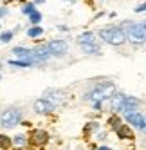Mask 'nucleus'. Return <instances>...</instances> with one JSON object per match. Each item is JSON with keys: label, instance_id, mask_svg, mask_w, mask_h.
Returning <instances> with one entry per match:
<instances>
[{"label": "nucleus", "instance_id": "f257e3e1", "mask_svg": "<svg viewBox=\"0 0 146 150\" xmlns=\"http://www.w3.org/2000/svg\"><path fill=\"white\" fill-rule=\"evenodd\" d=\"M99 38H103L110 45H121L126 42V31L119 25H114V27H103L99 31Z\"/></svg>", "mask_w": 146, "mask_h": 150}, {"label": "nucleus", "instance_id": "f03ea898", "mask_svg": "<svg viewBox=\"0 0 146 150\" xmlns=\"http://www.w3.org/2000/svg\"><path fill=\"white\" fill-rule=\"evenodd\" d=\"M126 40H130L133 45L146 44V22H130V25H126Z\"/></svg>", "mask_w": 146, "mask_h": 150}, {"label": "nucleus", "instance_id": "7ed1b4c3", "mask_svg": "<svg viewBox=\"0 0 146 150\" xmlns=\"http://www.w3.org/2000/svg\"><path fill=\"white\" fill-rule=\"evenodd\" d=\"M22 121V110L16 109V107H9L0 114V127L4 128H13Z\"/></svg>", "mask_w": 146, "mask_h": 150}, {"label": "nucleus", "instance_id": "20e7f679", "mask_svg": "<svg viewBox=\"0 0 146 150\" xmlns=\"http://www.w3.org/2000/svg\"><path fill=\"white\" fill-rule=\"evenodd\" d=\"M47 49H49V52H51V56L61 58V56H65V54H67L69 44H67L65 40H51L49 44H47Z\"/></svg>", "mask_w": 146, "mask_h": 150}, {"label": "nucleus", "instance_id": "39448f33", "mask_svg": "<svg viewBox=\"0 0 146 150\" xmlns=\"http://www.w3.org/2000/svg\"><path fill=\"white\" fill-rule=\"evenodd\" d=\"M94 91H96L103 98V101H105V100H110L112 96L116 94V85H114L112 81H99L96 87H94Z\"/></svg>", "mask_w": 146, "mask_h": 150}, {"label": "nucleus", "instance_id": "423d86ee", "mask_svg": "<svg viewBox=\"0 0 146 150\" xmlns=\"http://www.w3.org/2000/svg\"><path fill=\"white\" fill-rule=\"evenodd\" d=\"M139 105H141V101L135 98V96H126V98H124V103H123V107H121V110H119V112H123L124 116L133 114V112H139Z\"/></svg>", "mask_w": 146, "mask_h": 150}, {"label": "nucleus", "instance_id": "0eeeda50", "mask_svg": "<svg viewBox=\"0 0 146 150\" xmlns=\"http://www.w3.org/2000/svg\"><path fill=\"white\" fill-rule=\"evenodd\" d=\"M49 141V134L41 128H36V130L31 132V137H29V143L34 145V146H44L45 143Z\"/></svg>", "mask_w": 146, "mask_h": 150}, {"label": "nucleus", "instance_id": "6e6552de", "mask_svg": "<svg viewBox=\"0 0 146 150\" xmlns=\"http://www.w3.org/2000/svg\"><path fill=\"white\" fill-rule=\"evenodd\" d=\"M33 109H34V112H36V114H51V112H54L56 107H54L53 103H51L49 100L40 98V100H36V101H34Z\"/></svg>", "mask_w": 146, "mask_h": 150}, {"label": "nucleus", "instance_id": "1a4fd4ad", "mask_svg": "<svg viewBox=\"0 0 146 150\" xmlns=\"http://www.w3.org/2000/svg\"><path fill=\"white\" fill-rule=\"evenodd\" d=\"M45 96H47L45 100H49L54 107H56L58 103H63L65 98H67V94H65L63 91H58V89H47V91H45Z\"/></svg>", "mask_w": 146, "mask_h": 150}, {"label": "nucleus", "instance_id": "9d476101", "mask_svg": "<svg viewBox=\"0 0 146 150\" xmlns=\"http://www.w3.org/2000/svg\"><path fill=\"white\" fill-rule=\"evenodd\" d=\"M126 117V121L133 127H137L139 130L144 132V128H146V117L141 114V112H133V114H128V116H124Z\"/></svg>", "mask_w": 146, "mask_h": 150}, {"label": "nucleus", "instance_id": "9b49d317", "mask_svg": "<svg viewBox=\"0 0 146 150\" xmlns=\"http://www.w3.org/2000/svg\"><path fill=\"white\" fill-rule=\"evenodd\" d=\"M124 98H126V96H124L123 92H116V94H114L112 98L108 100V101H110V109H112L114 112H119L121 107H123V103H124Z\"/></svg>", "mask_w": 146, "mask_h": 150}, {"label": "nucleus", "instance_id": "f8f14e48", "mask_svg": "<svg viewBox=\"0 0 146 150\" xmlns=\"http://www.w3.org/2000/svg\"><path fill=\"white\" fill-rule=\"evenodd\" d=\"M116 134H117L119 139H133V137H135L133 132H132V128H130L128 125H121L117 130H116Z\"/></svg>", "mask_w": 146, "mask_h": 150}, {"label": "nucleus", "instance_id": "ddd939ff", "mask_svg": "<svg viewBox=\"0 0 146 150\" xmlns=\"http://www.w3.org/2000/svg\"><path fill=\"white\" fill-rule=\"evenodd\" d=\"M78 44L85 45V44H96V35L94 33H83L78 36Z\"/></svg>", "mask_w": 146, "mask_h": 150}, {"label": "nucleus", "instance_id": "4468645a", "mask_svg": "<svg viewBox=\"0 0 146 150\" xmlns=\"http://www.w3.org/2000/svg\"><path fill=\"white\" fill-rule=\"evenodd\" d=\"M13 54L18 56V58H22V60H29L31 49H27V47H15V49H13Z\"/></svg>", "mask_w": 146, "mask_h": 150}, {"label": "nucleus", "instance_id": "2eb2a0df", "mask_svg": "<svg viewBox=\"0 0 146 150\" xmlns=\"http://www.w3.org/2000/svg\"><path fill=\"white\" fill-rule=\"evenodd\" d=\"M81 51L87 52V54H99V52H101L96 44H85V45H81Z\"/></svg>", "mask_w": 146, "mask_h": 150}, {"label": "nucleus", "instance_id": "dca6fc26", "mask_svg": "<svg viewBox=\"0 0 146 150\" xmlns=\"http://www.w3.org/2000/svg\"><path fill=\"white\" fill-rule=\"evenodd\" d=\"M41 35H44V29H41L40 25H34V27L27 29V36L29 38H36V36H41Z\"/></svg>", "mask_w": 146, "mask_h": 150}, {"label": "nucleus", "instance_id": "f3484780", "mask_svg": "<svg viewBox=\"0 0 146 150\" xmlns=\"http://www.w3.org/2000/svg\"><path fill=\"white\" fill-rule=\"evenodd\" d=\"M11 141H13V145H15V146H18V148H20V146H25V145H27V137H25V136H22V134H18V136H15V137L11 139Z\"/></svg>", "mask_w": 146, "mask_h": 150}, {"label": "nucleus", "instance_id": "a211bd4d", "mask_svg": "<svg viewBox=\"0 0 146 150\" xmlns=\"http://www.w3.org/2000/svg\"><path fill=\"white\" fill-rule=\"evenodd\" d=\"M108 125H110V128L117 130V128L123 125V123H121V117H119V116H110V117H108Z\"/></svg>", "mask_w": 146, "mask_h": 150}, {"label": "nucleus", "instance_id": "6ab92c4d", "mask_svg": "<svg viewBox=\"0 0 146 150\" xmlns=\"http://www.w3.org/2000/svg\"><path fill=\"white\" fill-rule=\"evenodd\" d=\"M9 65H15V67H31V65H33V62H31V60H11V62H9Z\"/></svg>", "mask_w": 146, "mask_h": 150}, {"label": "nucleus", "instance_id": "aec40b11", "mask_svg": "<svg viewBox=\"0 0 146 150\" xmlns=\"http://www.w3.org/2000/svg\"><path fill=\"white\" fill-rule=\"evenodd\" d=\"M11 145H13L11 139H9L7 136H4V134H0V148H2V150H7Z\"/></svg>", "mask_w": 146, "mask_h": 150}, {"label": "nucleus", "instance_id": "412c9836", "mask_svg": "<svg viewBox=\"0 0 146 150\" xmlns=\"http://www.w3.org/2000/svg\"><path fill=\"white\" fill-rule=\"evenodd\" d=\"M13 31H4L2 35H0V42H2V44H9V42L13 40Z\"/></svg>", "mask_w": 146, "mask_h": 150}, {"label": "nucleus", "instance_id": "4be33fe9", "mask_svg": "<svg viewBox=\"0 0 146 150\" xmlns=\"http://www.w3.org/2000/svg\"><path fill=\"white\" fill-rule=\"evenodd\" d=\"M29 20H31V24H34V25L40 24V22H41V13H40V11L31 13V15H29Z\"/></svg>", "mask_w": 146, "mask_h": 150}, {"label": "nucleus", "instance_id": "5701e85b", "mask_svg": "<svg viewBox=\"0 0 146 150\" xmlns=\"http://www.w3.org/2000/svg\"><path fill=\"white\" fill-rule=\"evenodd\" d=\"M98 128H99V123H98V121H96V123H94V121H92V123H87V127H85V134L88 136L90 132H98Z\"/></svg>", "mask_w": 146, "mask_h": 150}, {"label": "nucleus", "instance_id": "b1692460", "mask_svg": "<svg viewBox=\"0 0 146 150\" xmlns=\"http://www.w3.org/2000/svg\"><path fill=\"white\" fill-rule=\"evenodd\" d=\"M36 9H34V4H25L24 7H22V13L24 15H31V13H34Z\"/></svg>", "mask_w": 146, "mask_h": 150}, {"label": "nucleus", "instance_id": "393cba45", "mask_svg": "<svg viewBox=\"0 0 146 150\" xmlns=\"http://www.w3.org/2000/svg\"><path fill=\"white\" fill-rule=\"evenodd\" d=\"M133 11H135V13H144V11H146V2L141 4V6H137V7L133 9Z\"/></svg>", "mask_w": 146, "mask_h": 150}, {"label": "nucleus", "instance_id": "a878e982", "mask_svg": "<svg viewBox=\"0 0 146 150\" xmlns=\"http://www.w3.org/2000/svg\"><path fill=\"white\" fill-rule=\"evenodd\" d=\"M7 13H9V11H7L6 7H0V18H4V16H6Z\"/></svg>", "mask_w": 146, "mask_h": 150}, {"label": "nucleus", "instance_id": "bb28decb", "mask_svg": "<svg viewBox=\"0 0 146 150\" xmlns=\"http://www.w3.org/2000/svg\"><path fill=\"white\" fill-rule=\"evenodd\" d=\"M98 150H112V148H110V146H99Z\"/></svg>", "mask_w": 146, "mask_h": 150}, {"label": "nucleus", "instance_id": "cd10ccee", "mask_svg": "<svg viewBox=\"0 0 146 150\" xmlns=\"http://www.w3.org/2000/svg\"><path fill=\"white\" fill-rule=\"evenodd\" d=\"M45 0H34V4H44Z\"/></svg>", "mask_w": 146, "mask_h": 150}, {"label": "nucleus", "instance_id": "c85d7f7f", "mask_svg": "<svg viewBox=\"0 0 146 150\" xmlns=\"http://www.w3.org/2000/svg\"><path fill=\"white\" fill-rule=\"evenodd\" d=\"M69 2H76V0H69Z\"/></svg>", "mask_w": 146, "mask_h": 150}, {"label": "nucleus", "instance_id": "c756f323", "mask_svg": "<svg viewBox=\"0 0 146 150\" xmlns=\"http://www.w3.org/2000/svg\"><path fill=\"white\" fill-rule=\"evenodd\" d=\"M0 80H2V74H0Z\"/></svg>", "mask_w": 146, "mask_h": 150}]
</instances>
